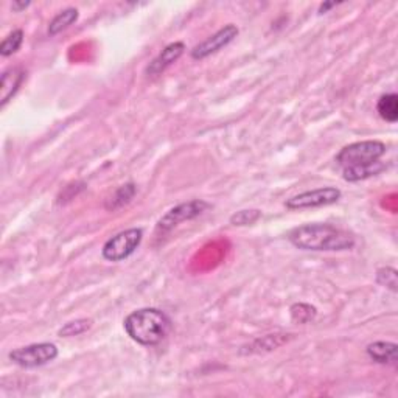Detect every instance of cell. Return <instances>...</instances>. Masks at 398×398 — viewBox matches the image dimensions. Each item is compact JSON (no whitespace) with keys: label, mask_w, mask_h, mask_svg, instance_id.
Listing matches in <instances>:
<instances>
[{"label":"cell","mask_w":398,"mask_h":398,"mask_svg":"<svg viewBox=\"0 0 398 398\" xmlns=\"http://www.w3.org/2000/svg\"><path fill=\"white\" fill-rule=\"evenodd\" d=\"M288 239L297 249L313 250V253H339V250L352 249L355 246L352 233L325 222L294 227L290 231Z\"/></svg>","instance_id":"obj_1"},{"label":"cell","mask_w":398,"mask_h":398,"mask_svg":"<svg viewBox=\"0 0 398 398\" xmlns=\"http://www.w3.org/2000/svg\"><path fill=\"white\" fill-rule=\"evenodd\" d=\"M123 329L134 342L153 347L168 336L172 320L159 308H140L126 316Z\"/></svg>","instance_id":"obj_2"},{"label":"cell","mask_w":398,"mask_h":398,"mask_svg":"<svg viewBox=\"0 0 398 398\" xmlns=\"http://www.w3.org/2000/svg\"><path fill=\"white\" fill-rule=\"evenodd\" d=\"M386 154V145L379 140H362L355 142L339 151L336 163L342 169L371 167Z\"/></svg>","instance_id":"obj_3"},{"label":"cell","mask_w":398,"mask_h":398,"mask_svg":"<svg viewBox=\"0 0 398 398\" xmlns=\"http://www.w3.org/2000/svg\"><path fill=\"white\" fill-rule=\"evenodd\" d=\"M143 239V231L140 227H132V229H126L117 235L110 237L106 243H104L102 249V255L104 260L119 263L126 260L136 253L137 248Z\"/></svg>","instance_id":"obj_4"},{"label":"cell","mask_w":398,"mask_h":398,"mask_svg":"<svg viewBox=\"0 0 398 398\" xmlns=\"http://www.w3.org/2000/svg\"><path fill=\"white\" fill-rule=\"evenodd\" d=\"M58 347L51 342H39V344H30L25 347H19L11 350L8 358L13 361L14 364L25 367V368H34L49 364V362L55 361L58 358Z\"/></svg>","instance_id":"obj_5"},{"label":"cell","mask_w":398,"mask_h":398,"mask_svg":"<svg viewBox=\"0 0 398 398\" xmlns=\"http://www.w3.org/2000/svg\"><path fill=\"white\" fill-rule=\"evenodd\" d=\"M209 202L202 201V199H191L189 202H183L179 206L169 209L168 212L162 216L157 222V231L165 233L169 232L174 227L183 224L185 221H191L201 216L207 209H210Z\"/></svg>","instance_id":"obj_6"},{"label":"cell","mask_w":398,"mask_h":398,"mask_svg":"<svg viewBox=\"0 0 398 398\" xmlns=\"http://www.w3.org/2000/svg\"><path fill=\"white\" fill-rule=\"evenodd\" d=\"M342 193L336 187H322V189L308 190L292 196L285 201V207L290 210L314 209L322 206H330L341 199Z\"/></svg>","instance_id":"obj_7"},{"label":"cell","mask_w":398,"mask_h":398,"mask_svg":"<svg viewBox=\"0 0 398 398\" xmlns=\"http://www.w3.org/2000/svg\"><path fill=\"white\" fill-rule=\"evenodd\" d=\"M238 28L233 23H227L221 28V30L216 32L212 36L207 38L206 40H202L201 44H198L196 47H193L191 50V58L193 60H206L207 56L220 51L222 47L229 45L233 39L238 36Z\"/></svg>","instance_id":"obj_8"},{"label":"cell","mask_w":398,"mask_h":398,"mask_svg":"<svg viewBox=\"0 0 398 398\" xmlns=\"http://www.w3.org/2000/svg\"><path fill=\"white\" fill-rule=\"evenodd\" d=\"M184 51L185 44L180 43V40L168 44L165 49L148 64V67H146V75H148V77H159L161 73L165 72L172 64L176 62L179 58L184 55Z\"/></svg>","instance_id":"obj_9"},{"label":"cell","mask_w":398,"mask_h":398,"mask_svg":"<svg viewBox=\"0 0 398 398\" xmlns=\"http://www.w3.org/2000/svg\"><path fill=\"white\" fill-rule=\"evenodd\" d=\"M25 80V72L19 67H10L0 78V108H5Z\"/></svg>","instance_id":"obj_10"},{"label":"cell","mask_w":398,"mask_h":398,"mask_svg":"<svg viewBox=\"0 0 398 398\" xmlns=\"http://www.w3.org/2000/svg\"><path fill=\"white\" fill-rule=\"evenodd\" d=\"M366 353L373 362L394 366L398 360V345L389 341H377L367 345Z\"/></svg>","instance_id":"obj_11"},{"label":"cell","mask_w":398,"mask_h":398,"mask_svg":"<svg viewBox=\"0 0 398 398\" xmlns=\"http://www.w3.org/2000/svg\"><path fill=\"white\" fill-rule=\"evenodd\" d=\"M78 17H80V13L77 8L70 7V8L62 10L61 13H58L54 19H51L47 33H49V36H56V34H60L61 32L67 30L70 25H73V23L78 21Z\"/></svg>","instance_id":"obj_12"},{"label":"cell","mask_w":398,"mask_h":398,"mask_svg":"<svg viewBox=\"0 0 398 398\" xmlns=\"http://www.w3.org/2000/svg\"><path fill=\"white\" fill-rule=\"evenodd\" d=\"M377 110L379 117L388 123L398 121V95L397 93H386L379 97L377 103Z\"/></svg>","instance_id":"obj_13"},{"label":"cell","mask_w":398,"mask_h":398,"mask_svg":"<svg viewBox=\"0 0 398 398\" xmlns=\"http://www.w3.org/2000/svg\"><path fill=\"white\" fill-rule=\"evenodd\" d=\"M386 168L384 163L377 162L371 167H362V168H350V169H342V178L347 183H358V180H364L372 176H377Z\"/></svg>","instance_id":"obj_14"},{"label":"cell","mask_w":398,"mask_h":398,"mask_svg":"<svg viewBox=\"0 0 398 398\" xmlns=\"http://www.w3.org/2000/svg\"><path fill=\"white\" fill-rule=\"evenodd\" d=\"M136 193H137V189L132 183L121 185L120 189L114 193V196L109 199V202L106 204V209L117 210L123 206H126V204L130 202L134 196H136Z\"/></svg>","instance_id":"obj_15"},{"label":"cell","mask_w":398,"mask_h":398,"mask_svg":"<svg viewBox=\"0 0 398 398\" xmlns=\"http://www.w3.org/2000/svg\"><path fill=\"white\" fill-rule=\"evenodd\" d=\"M22 43H23V32L19 28V30L10 33L8 36L2 40V44H0V55L3 58L14 55L22 47Z\"/></svg>","instance_id":"obj_16"},{"label":"cell","mask_w":398,"mask_h":398,"mask_svg":"<svg viewBox=\"0 0 398 398\" xmlns=\"http://www.w3.org/2000/svg\"><path fill=\"white\" fill-rule=\"evenodd\" d=\"M92 327V320L91 319H77V320H70L66 325L60 329L58 335L61 338H72V336H78L83 335L87 330Z\"/></svg>","instance_id":"obj_17"},{"label":"cell","mask_w":398,"mask_h":398,"mask_svg":"<svg viewBox=\"0 0 398 398\" xmlns=\"http://www.w3.org/2000/svg\"><path fill=\"white\" fill-rule=\"evenodd\" d=\"M261 218V210L259 209H246V210H238L237 213H233L231 216V224L232 226H250L254 224Z\"/></svg>","instance_id":"obj_18"},{"label":"cell","mask_w":398,"mask_h":398,"mask_svg":"<svg viewBox=\"0 0 398 398\" xmlns=\"http://www.w3.org/2000/svg\"><path fill=\"white\" fill-rule=\"evenodd\" d=\"M316 314H318V309L308 303H294L291 307V318L297 324H308L316 318Z\"/></svg>","instance_id":"obj_19"},{"label":"cell","mask_w":398,"mask_h":398,"mask_svg":"<svg viewBox=\"0 0 398 398\" xmlns=\"http://www.w3.org/2000/svg\"><path fill=\"white\" fill-rule=\"evenodd\" d=\"M377 283L384 286L390 291L397 292L398 290V272L395 268L386 266V268H379L377 271Z\"/></svg>","instance_id":"obj_20"},{"label":"cell","mask_w":398,"mask_h":398,"mask_svg":"<svg viewBox=\"0 0 398 398\" xmlns=\"http://www.w3.org/2000/svg\"><path fill=\"white\" fill-rule=\"evenodd\" d=\"M30 5H32L30 2H19V0H14V2L11 3V8H13L14 13H21V11L28 8Z\"/></svg>","instance_id":"obj_21"},{"label":"cell","mask_w":398,"mask_h":398,"mask_svg":"<svg viewBox=\"0 0 398 398\" xmlns=\"http://www.w3.org/2000/svg\"><path fill=\"white\" fill-rule=\"evenodd\" d=\"M333 7H336V2H325V3H322L320 7H319V14L327 13V11H329Z\"/></svg>","instance_id":"obj_22"}]
</instances>
